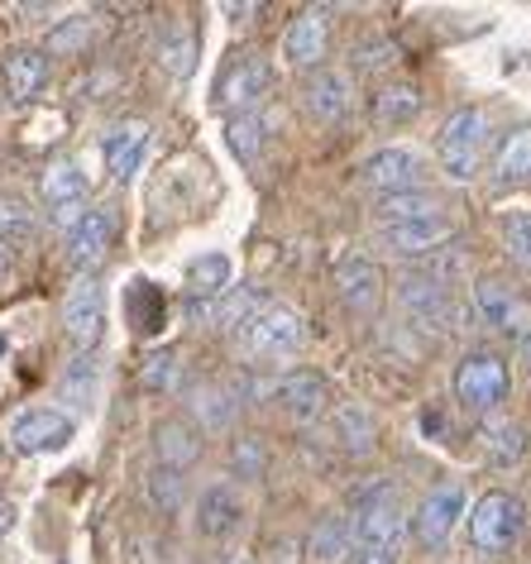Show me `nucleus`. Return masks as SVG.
Instances as JSON below:
<instances>
[{
    "label": "nucleus",
    "instance_id": "f257e3e1",
    "mask_svg": "<svg viewBox=\"0 0 531 564\" xmlns=\"http://www.w3.org/2000/svg\"><path fill=\"white\" fill-rule=\"evenodd\" d=\"M349 527H355V545L398 560L402 535H408V512H402V502H398V488L383 484V478L365 484L355 492V502H349Z\"/></svg>",
    "mask_w": 531,
    "mask_h": 564
},
{
    "label": "nucleus",
    "instance_id": "39448f33",
    "mask_svg": "<svg viewBox=\"0 0 531 564\" xmlns=\"http://www.w3.org/2000/svg\"><path fill=\"white\" fill-rule=\"evenodd\" d=\"M240 340H245V349L254 359H292V355H302L306 349V326H302V316L292 312V306L263 302L254 312V321L240 330Z\"/></svg>",
    "mask_w": 531,
    "mask_h": 564
},
{
    "label": "nucleus",
    "instance_id": "72a5a7b5",
    "mask_svg": "<svg viewBox=\"0 0 531 564\" xmlns=\"http://www.w3.org/2000/svg\"><path fill=\"white\" fill-rule=\"evenodd\" d=\"M159 58H163V67H167L173 77H187L192 63H197V39H192V30L173 24V30L163 34V44H159Z\"/></svg>",
    "mask_w": 531,
    "mask_h": 564
},
{
    "label": "nucleus",
    "instance_id": "b1692460",
    "mask_svg": "<svg viewBox=\"0 0 531 564\" xmlns=\"http://www.w3.org/2000/svg\"><path fill=\"white\" fill-rule=\"evenodd\" d=\"M187 292H192V316L212 312V306L230 292V259L226 253H202L187 263Z\"/></svg>",
    "mask_w": 531,
    "mask_h": 564
},
{
    "label": "nucleus",
    "instance_id": "4be33fe9",
    "mask_svg": "<svg viewBox=\"0 0 531 564\" xmlns=\"http://www.w3.org/2000/svg\"><path fill=\"white\" fill-rule=\"evenodd\" d=\"M153 459H159L163 469L187 474L192 464L202 459V431L192 426V421H183V416L159 421V426H153Z\"/></svg>",
    "mask_w": 531,
    "mask_h": 564
},
{
    "label": "nucleus",
    "instance_id": "2f4dec72",
    "mask_svg": "<svg viewBox=\"0 0 531 564\" xmlns=\"http://www.w3.org/2000/svg\"><path fill=\"white\" fill-rule=\"evenodd\" d=\"M226 139H230L235 159L254 163V159H259V149H263V139H269V124H263L259 110H249V116H230V124H226Z\"/></svg>",
    "mask_w": 531,
    "mask_h": 564
},
{
    "label": "nucleus",
    "instance_id": "79ce46f5",
    "mask_svg": "<svg viewBox=\"0 0 531 564\" xmlns=\"http://www.w3.org/2000/svg\"><path fill=\"white\" fill-rule=\"evenodd\" d=\"M522 369H527V378H531V340H522Z\"/></svg>",
    "mask_w": 531,
    "mask_h": 564
},
{
    "label": "nucleus",
    "instance_id": "a211bd4d",
    "mask_svg": "<svg viewBox=\"0 0 531 564\" xmlns=\"http://www.w3.org/2000/svg\"><path fill=\"white\" fill-rule=\"evenodd\" d=\"M0 82H6V96L20 106L39 101L53 82V63L44 58V48H10L0 58Z\"/></svg>",
    "mask_w": 531,
    "mask_h": 564
},
{
    "label": "nucleus",
    "instance_id": "f3484780",
    "mask_svg": "<svg viewBox=\"0 0 531 564\" xmlns=\"http://www.w3.org/2000/svg\"><path fill=\"white\" fill-rule=\"evenodd\" d=\"M39 192H44V206L53 210V220L67 230V225H73L82 210H87L91 182H87V173H82L77 163H48V173H44V182H39Z\"/></svg>",
    "mask_w": 531,
    "mask_h": 564
},
{
    "label": "nucleus",
    "instance_id": "20e7f679",
    "mask_svg": "<svg viewBox=\"0 0 531 564\" xmlns=\"http://www.w3.org/2000/svg\"><path fill=\"white\" fill-rule=\"evenodd\" d=\"M522 531H527V507L508 488H488L484 498L469 507V535L484 555L512 550L517 541H522Z\"/></svg>",
    "mask_w": 531,
    "mask_h": 564
},
{
    "label": "nucleus",
    "instance_id": "9d476101",
    "mask_svg": "<svg viewBox=\"0 0 531 564\" xmlns=\"http://www.w3.org/2000/svg\"><path fill=\"white\" fill-rule=\"evenodd\" d=\"M63 326H67L73 349H82V355H91V349L101 345V335H106V292H101V282H96L91 273H82L73 288H67Z\"/></svg>",
    "mask_w": 531,
    "mask_h": 564
},
{
    "label": "nucleus",
    "instance_id": "c756f323",
    "mask_svg": "<svg viewBox=\"0 0 531 564\" xmlns=\"http://www.w3.org/2000/svg\"><path fill=\"white\" fill-rule=\"evenodd\" d=\"M422 216H441V202L431 192H402V196H379L373 220L383 225H402V220H422Z\"/></svg>",
    "mask_w": 531,
    "mask_h": 564
},
{
    "label": "nucleus",
    "instance_id": "6e6552de",
    "mask_svg": "<svg viewBox=\"0 0 531 564\" xmlns=\"http://www.w3.org/2000/svg\"><path fill=\"white\" fill-rule=\"evenodd\" d=\"M474 312H479L484 326H494L498 335H508V340H517V345L531 340V302L512 282L479 278L474 282Z\"/></svg>",
    "mask_w": 531,
    "mask_h": 564
},
{
    "label": "nucleus",
    "instance_id": "e433bc0d",
    "mask_svg": "<svg viewBox=\"0 0 531 564\" xmlns=\"http://www.w3.org/2000/svg\"><path fill=\"white\" fill-rule=\"evenodd\" d=\"M502 245L522 268H531V210H512L502 216Z\"/></svg>",
    "mask_w": 531,
    "mask_h": 564
},
{
    "label": "nucleus",
    "instance_id": "bb28decb",
    "mask_svg": "<svg viewBox=\"0 0 531 564\" xmlns=\"http://www.w3.org/2000/svg\"><path fill=\"white\" fill-rule=\"evenodd\" d=\"M494 182L498 187H522V182H531V130L502 134V144L494 153Z\"/></svg>",
    "mask_w": 531,
    "mask_h": 564
},
{
    "label": "nucleus",
    "instance_id": "2eb2a0df",
    "mask_svg": "<svg viewBox=\"0 0 531 564\" xmlns=\"http://www.w3.org/2000/svg\"><path fill=\"white\" fill-rule=\"evenodd\" d=\"M63 245H67V263L73 268H96L116 245V216L110 206H87L82 216L63 230Z\"/></svg>",
    "mask_w": 531,
    "mask_h": 564
},
{
    "label": "nucleus",
    "instance_id": "4c0bfd02",
    "mask_svg": "<svg viewBox=\"0 0 531 564\" xmlns=\"http://www.w3.org/2000/svg\"><path fill=\"white\" fill-rule=\"evenodd\" d=\"M230 464H235V474L240 478H254L259 469H263V449H259V441H235V449H230Z\"/></svg>",
    "mask_w": 531,
    "mask_h": 564
},
{
    "label": "nucleus",
    "instance_id": "ea45409f",
    "mask_svg": "<svg viewBox=\"0 0 531 564\" xmlns=\"http://www.w3.org/2000/svg\"><path fill=\"white\" fill-rule=\"evenodd\" d=\"M167 378H173V355H159V359H149V373H144V383H149V388H163Z\"/></svg>",
    "mask_w": 531,
    "mask_h": 564
},
{
    "label": "nucleus",
    "instance_id": "f704fd0d",
    "mask_svg": "<svg viewBox=\"0 0 531 564\" xmlns=\"http://www.w3.org/2000/svg\"><path fill=\"white\" fill-rule=\"evenodd\" d=\"M0 235L15 239L20 249L30 245V239L39 235V220H34L30 202H20V196H0Z\"/></svg>",
    "mask_w": 531,
    "mask_h": 564
},
{
    "label": "nucleus",
    "instance_id": "c85d7f7f",
    "mask_svg": "<svg viewBox=\"0 0 531 564\" xmlns=\"http://www.w3.org/2000/svg\"><path fill=\"white\" fill-rule=\"evenodd\" d=\"M355 550V527H349V517L330 512L316 521L312 531V560L316 564H345V555Z\"/></svg>",
    "mask_w": 531,
    "mask_h": 564
},
{
    "label": "nucleus",
    "instance_id": "aec40b11",
    "mask_svg": "<svg viewBox=\"0 0 531 564\" xmlns=\"http://www.w3.org/2000/svg\"><path fill=\"white\" fill-rule=\"evenodd\" d=\"M245 527V498L235 484H212L197 498V535L206 541H230Z\"/></svg>",
    "mask_w": 531,
    "mask_h": 564
},
{
    "label": "nucleus",
    "instance_id": "473e14b6",
    "mask_svg": "<svg viewBox=\"0 0 531 564\" xmlns=\"http://www.w3.org/2000/svg\"><path fill=\"white\" fill-rule=\"evenodd\" d=\"M124 302H130V321H134L139 335H153L163 326V297H159V288H153V282H144V278L130 282V297H124Z\"/></svg>",
    "mask_w": 531,
    "mask_h": 564
},
{
    "label": "nucleus",
    "instance_id": "7ed1b4c3",
    "mask_svg": "<svg viewBox=\"0 0 531 564\" xmlns=\"http://www.w3.org/2000/svg\"><path fill=\"white\" fill-rule=\"evenodd\" d=\"M455 402L474 416H498V406L508 402L512 392V373H508V359H498L494 349H469L465 359L455 364Z\"/></svg>",
    "mask_w": 531,
    "mask_h": 564
},
{
    "label": "nucleus",
    "instance_id": "a19ab883",
    "mask_svg": "<svg viewBox=\"0 0 531 564\" xmlns=\"http://www.w3.org/2000/svg\"><path fill=\"white\" fill-rule=\"evenodd\" d=\"M15 521H20L15 502H10V498H0V535H10V531H15Z\"/></svg>",
    "mask_w": 531,
    "mask_h": 564
},
{
    "label": "nucleus",
    "instance_id": "58836bf2",
    "mask_svg": "<svg viewBox=\"0 0 531 564\" xmlns=\"http://www.w3.org/2000/svg\"><path fill=\"white\" fill-rule=\"evenodd\" d=\"M15 268H20V245H15V239L0 235V282L15 278Z\"/></svg>",
    "mask_w": 531,
    "mask_h": 564
},
{
    "label": "nucleus",
    "instance_id": "0eeeda50",
    "mask_svg": "<svg viewBox=\"0 0 531 564\" xmlns=\"http://www.w3.org/2000/svg\"><path fill=\"white\" fill-rule=\"evenodd\" d=\"M359 182L379 196H402V192H426L431 182V163L426 153H416L408 144H388L379 153H369L359 163Z\"/></svg>",
    "mask_w": 531,
    "mask_h": 564
},
{
    "label": "nucleus",
    "instance_id": "a878e982",
    "mask_svg": "<svg viewBox=\"0 0 531 564\" xmlns=\"http://www.w3.org/2000/svg\"><path fill=\"white\" fill-rule=\"evenodd\" d=\"M422 116V91L412 87V82H393V87H383L373 96V124L379 130H402V124H412Z\"/></svg>",
    "mask_w": 531,
    "mask_h": 564
},
{
    "label": "nucleus",
    "instance_id": "9b49d317",
    "mask_svg": "<svg viewBox=\"0 0 531 564\" xmlns=\"http://www.w3.org/2000/svg\"><path fill=\"white\" fill-rule=\"evenodd\" d=\"M77 435V421L58 412V406H30L10 421V449L15 455H53V449H67Z\"/></svg>",
    "mask_w": 531,
    "mask_h": 564
},
{
    "label": "nucleus",
    "instance_id": "6ab92c4d",
    "mask_svg": "<svg viewBox=\"0 0 531 564\" xmlns=\"http://www.w3.org/2000/svg\"><path fill=\"white\" fill-rule=\"evenodd\" d=\"M335 288H340V302L349 312L373 316L383 306V268L373 259L349 253V259H340V268H335Z\"/></svg>",
    "mask_w": 531,
    "mask_h": 564
},
{
    "label": "nucleus",
    "instance_id": "412c9836",
    "mask_svg": "<svg viewBox=\"0 0 531 564\" xmlns=\"http://www.w3.org/2000/svg\"><path fill=\"white\" fill-rule=\"evenodd\" d=\"M144 153H149V124L144 120H120L101 134V159H106V173L116 182H130L139 167H144Z\"/></svg>",
    "mask_w": 531,
    "mask_h": 564
},
{
    "label": "nucleus",
    "instance_id": "5701e85b",
    "mask_svg": "<svg viewBox=\"0 0 531 564\" xmlns=\"http://www.w3.org/2000/svg\"><path fill=\"white\" fill-rule=\"evenodd\" d=\"M326 48H330V20L321 10H302L283 34V58L292 67H321Z\"/></svg>",
    "mask_w": 531,
    "mask_h": 564
},
{
    "label": "nucleus",
    "instance_id": "4468645a",
    "mask_svg": "<svg viewBox=\"0 0 531 564\" xmlns=\"http://www.w3.org/2000/svg\"><path fill=\"white\" fill-rule=\"evenodd\" d=\"M263 398H269L278 412L292 416V421H321L326 416V406H330V388H326V378L321 373H283V378H273L269 388H263Z\"/></svg>",
    "mask_w": 531,
    "mask_h": 564
},
{
    "label": "nucleus",
    "instance_id": "dca6fc26",
    "mask_svg": "<svg viewBox=\"0 0 531 564\" xmlns=\"http://www.w3.org/2000/svg\"><path fill=\"white\" fill-rule=\"evenodd\" d=\"M349 106H355V77H349L345 67H326V63H321L316 73L302 82V110L312 120L330 124V120H340Z\"/></svg>",
    "mask_w": 531,
    "mask_h": 564
},
{
    "label": "nucleus",
    "instance_id": "f8f14e48",
    "mask_svg": "<svg viewBox=\"0 0 531 564\" xmlns=\"http://www.w3.org/2000/svg\"><path fill=\"white\" fill-rule=\"evenodd\" d=\"M459 517H465V488H459V484H441V488H431L426 498L416 502V512L408 517V527H412V535H416V545H422V550H441L455 535Z\"/></svg>",
    "mask_w": 531,
    "mask_h": 564
},
{
    "label": "nucleus",
    "instance_id": "ddd939ff",
    "mask_svg": "<svg viewBox=\"0 0 531 564\" xmlns=\"http://www.w3.org/2000/svg\"><path fill=\"white\" fill-rule=\"evenodd\" d=\"M455 220L445 216H422V220H402V225H383L379 230V245L393 249L398 259H436L441 249L455 245Z\"/></svg>",
    "mask_w": 531,
    "mask_h": 564
},
{
    "label": "nucleus",
    "instance_id": "c9c22d12",
    "mask_svg": "<svg viewBox=\"0 0 531 564\" xmlns=\"http://www.w3.org/2000/svg\"><path fill=\"white\" fill-rule=\"evenodd\" d=\"M144 492H149V502L159 507V512H177V507H183V474L153 464L149 478H144Z\"/></svg>",
    "mask_w": 531,
    "mask_h": 564
},
{
    "label": "nucleus",
    "instance_id": "393cba45",
    "mask_svg": "<svg viewBox=\"0 0 531 564\" xmlns=\"http://www.w3.org/2000/svg\"><path fill=\"white\" fill-rule=\"evenodd\" d=\"M479 445H484V455L494 469H517V464L527 459V431L517 426V421L508 416H488L484 426H479Z\"/></svg>",
    "mask_w": 531,
    "mask_h": 564
},
{
    "label": "nucleus",
    "instance_id": "1a4fd4ad",
    "mask_svg": "<svg viewBox=\"0 0 531 564\" xmlns=\"http://www.w3.org/2000/svg\"><path fill=\"white\" fill-rule=\"evenodd\" d=\"M398 302L422 330H451V321H455L451 288H445L436 273H426V268H408V273H398Z\"/></svg>",
    "mask_w": 531,
    "mask_h": 564
},
{
    "label": "nucleus",
    "instance_id": "7c9ffc66",
    "mask_svg": "<svg viewBox=\"0 0 531 564\" xmlns=\"http://www.w3.org/2000/svg\"><path fill=\"white\" fill-rule=\"evenodd\" d=\"M335 441H340L345 449H359V455H365V449L373 445V416L355 402L335 406Z\"/></svg>",
    "mask_w": 531,
    "mask_h": 564
},
{
    "label": "nucleus",
    "instance_id": "f03ea898",
    "mask_svg": "<svg viewBox=\"0 0 531 564\" xmlns=\"http://www.w3.org/2000/svg\"><path fill=\"white\" fill-rule=\"evenodd\" d=\"M494 144V120L484 106H459L436 134V163L451 182H474L484 167V153Z\"/></svg>",
    "mask_w": 531,
    "mask_h": 564
},
{
    "label": "nucleus",
    "instance_id": "423d86ee",
    "mask_svg": "<svg viewBox=\"0 0 531 564\" xmlns=\"http://www.w3.org/2000/svg\"><path fill=\"white\" fill-rule=\"evenodd\" d=\"M269 91H273V67L254 48L235 53V58L220 67V77H216V106L230 110V116H249V110H259Z\"/></svg>",
    "mask_w": 531,
    "mask_h": 564
},
{
    "label": "nucleus",
    "instance_id": "cd10ccee",
    "mask_svg": "<svg viewBox=\"0 0 531 564\" xmlns=\"http://www.w3.org/2000/svg\"><path fill=\"white\" fill-rule=\"evenodd\" d=\"M96 44V20L91 15H67L48 30L44 39V58H82Z\"/></svg>",
    "mask_w": 531,
    "mask_h": 564
}]
</instances>
